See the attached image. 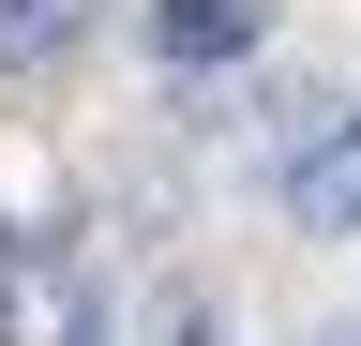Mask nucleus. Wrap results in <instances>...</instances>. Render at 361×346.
I'll return each instance as SVG.
<instances>
[{"label": "nucleus", "mask_w": 361, "mask_h": 346, "mask_svg": "<svg viewBox=\"0 0 361 346\" xmlns=\"http://www.w3.org/2000/svg\"><path fill=\"white\" fill-rule=\"evenodd\" d=\"M316 346H361V316H346V331H316Z\"/></svg>", "instance_id": "obj_5"}, {"label": "nucleus", "mask_w": 361, "mask_h": 346, "mask_svg": "<svg viewBox=\"0 0 361 346\" xmlns=\"http://www.w3.org/2000/svg\"><path fill=\"white\" fill-rule=\"evenodd\" d=\"M286 226L301 241H361V106H316L286 151Z\"/></svg>", "instance_id": "obj_1"}, {"label": "nucleus", "mask_w": 361, "mask_h": 346, "mask_svg": "<svg viewBox=\"0 0 361 346\" xmlns=\"http://www.w3.org/2000/svg\"><path fill=\"white\" fill-rule=\"evenodd\" d=\"M256 30H271L256 0H151V46H166V61H241Z\"/></svg>", "instance_id": "obj_2"}, {"label": "nucleus", "mask_w": 361, "mask_h": 346, "mask_svg": "<svg viewBox=\"0 0 361 346\" xmlns=\"http://www.w3.org/2000/svg\"><path fill=\"white\" fill-rule=\"evenodd\" d=\"M180 346H226V331H211V316H180Z\"/></svg>", "instance_id": "obj_4"}, {"label": "nucleus", "mask_w": 361, "mask_h": 346, "mask_svg": "<svg viewBox=\"0 0 361 346\" xmlns=\"http://www.w3.org/2000/svg\"><path fill=\"white\" fill-rule=\"evenodd\" d=\"M75 16H90V0H0V75L61 61V46H75Z\"/></svg>", "instance_id": "obj_3"}]
</instances>
